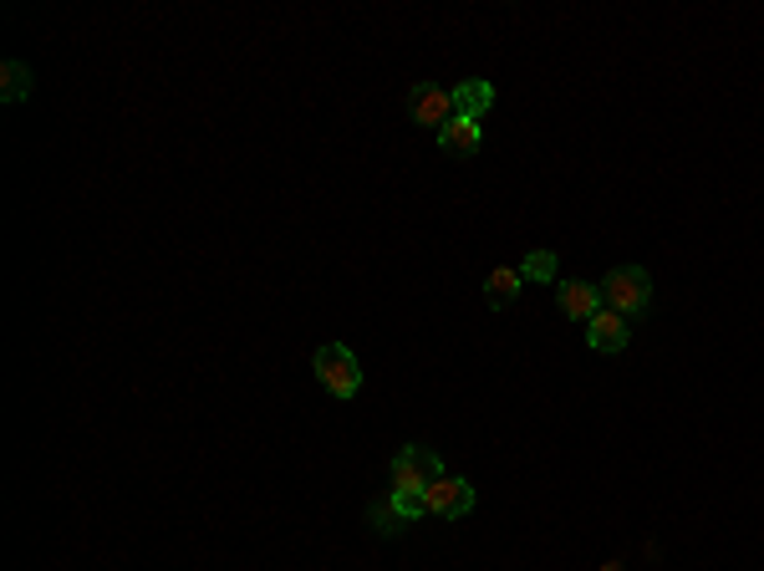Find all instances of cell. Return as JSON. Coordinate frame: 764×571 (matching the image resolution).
Instances as JSON below:
<instances>
[{
	"label": "cell",
	"instance_id": "13",
	"mask_svg": "<svg viewBox=\"0 0 764 571\" xmlns=\"http://www.w3.org/2000/svg\"><path fill=\"white\" fill-rule=\"evenodd\" d=\"M398 511V521H423L429 515V505H423V495H403V490H393V500H388Z\"/></svg>",
	"mask_w": 764,
	"mask_h": 571
},
{
	"label": "cell",
	"instance_id": "6",
	"mask_svg": "<svg viewBox=\"0 0 764 571\" xmlns=\"http://www.w3.org/2000/svg\"><path fill=\"white\" fill-rule=\"evenodd\" d=\"M586 342H591V353H621V347L633 342V327H627V316L621 312H607V306H601V312L586 322Z\"/></svg>",
	"mask_w": 764,
	"mask_h": 571
},
{
	"label": "cell",
	"instance_id": "12",
	"mask_svg": "<svg viewBox=\"0 0 764 571\" xmlns=\"http://www.w3.org/2000/svg\"><path fill=\"white\" fill-rule=\"evenodd\" d=\"M520 276H526V280H556V256H550V250H536V256H526Z\"/></svg>",
	"mask_w": 764,
	"mask_h": 571
},
{
	"label": "cell",
	"instance_id": "8",
	"mask_svg": "<svg viewBox=\"0 0 764 571\" xmlns=\"http://www.w3.org/2000/svg\"><path fill=\"white\" fill-rule=\"evenodd\" d=\"M490 108H494V87L484 82V77H469V82H459V87H454V112H459V118L479 122Z\"/></svg>",
	"mask_w": 764,
	"mask_h": 571
},
{
	"label": "cell",
	"instance_id": "7",
	"mask_svg": "<svg viewBox=\"0 0 764 571\" xmlns=\"http://www.w3.org/2000/svg\"><path fill=\"white\" fill-rule=\"evenodd\" d=\"M556 306H561V316H571V322H591V316L601 312V292L591 280H556Z\"/></svg>",
	"mask_w": 764,
	"mask_h": 571
},
{
	"label": "cell",
	"instance_id": "4",
	"mask_svg": "<svg viewBox=\"0 0 764 571\" xmlns=\"http://www.w3.org/2000/svg\"><path fill=\"white\" fill-rule=\"evenodd\" d=\"M423 505H429V515L459 521V515L474 511V485H469V480H459V474H443L439 485L423 490Z\"/></svg>",
	"mask_w": 764,
	"mask_h": 571
},
{
	"label": "cell",
	"instance_id": "9",
	"mask_svg": "<svg viewBox=\"0 0 764 571\" xmlns=\"http://www.w3.org/2000/svg\"><path fill=\"white\" fill-rule=\"evenodd\" d=\"M520 286H526V276H520L515 266H500V270H490V276H484V302H490V306H510L515 296H520Z\"/></svg>",
	"mask_w": 764,
	"mask_h": 571
},
{
	"label": "cell",
	"instance_id": "3",
	"mask_svg": "<svg viewBox=\"0 0 764 571\" xmlns=\"http://www.w3.org/2000/svg\"><path fill=\"white\" fill-rule=\"evenodd\" d=\"M443 480V460L429 450V444H403L393 460V490H403V495H423L429 485H439Z\"/></svg>",
	"mask_w": 764,
	"mask_h": 571
},
{
	"label": "cell",
	"instance_id": "1",
	"mask_svg": "<svg viewBox=\"0 0 764 571\" xmlns=\"http://www.w3.org/2000/svg\"><path fill=\"white\" fill-rule=\"evenodd\" d=\"M311 367H316V383H322L332 398H357L362 367H357V353H352V347H342V342H326V347H316Z\"/></svg>",
	"mask_w": 764,
	"mask_h": 571
},
{
	"label": "cell",
	"instance_id": "2",
	"mask_svg": "<svg viewBox=\"0 0 764 571\" xmlns=\"http://www.w3.org/2000/svg\"><path fill=\"white\" fill-rule=\"evenodd\" d=\"M601 292V306L607 312H621V316H643L647 302H653V276L643 266H617L607 280L597 286Z\"/></svg>",
	"mask_w": 764,
	"mask_h": 571
},
{
	"label": "cell",
	"instance_id": "5",
	"mask_svg": "<svg viewBox=\"0 0 764 571\" xmlns=\"http://www.w3.org/2000/svg\"><path fill=\"white\" fill-rule=\"evenodd\" d=\"M408 112H413V122H423V128H439V134L459 118V112H454V92H443V87H433V82H423L419 92H413Z\"/></svg>",
	"mask_w": 764,
	"mask_h": 571
},
{
	"label": "cell",
	"instance_id": "10",
	"mask_svg": "<svg viewBox=\"0 0 764 571\" xmlns=\"http://www.w3.org/2000/svg\"><path fill=\"white\" fill-rule=\"evenodd\" d=\"M439 144L449 148V154H479V144H484V134H479V122L469 118H454L449 128L439 134Z\"/></svg>",
	"mask_w": 764,
	"mask_h": 571
},
{
	"label": "cell",
	"instance_id": "11",
	"mask_svg": "<svg viewBox=\"0 0 764 571\" xmlns=\"http://www.w3.org/2000/svg\"><path fill=\"white\" fill-rule=\"evenodd\" d=\"M6 87H0V92H6V102H21L26 92H31V67H26V61H6Z\"/></svg>",
	"mask_w": 764,
	"mask_h": 571
}]
</instances>
